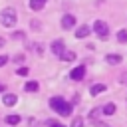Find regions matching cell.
Here are the masks:
<instances>
[{
  "instance_id": "6da1fadb",
  "label": "cell",
  "mask_w": 127,
  "mask_h": 127,
  "mask_svg": "<svg viewBox=\"0 0 127 127\" xmlns=\"http://www.w3.org/2000/svg\"><path fill=\"white\" fill-rule=\"evenodd\" d=\"M50 107H52L54 111H58L60 115H64V117L71 113V105H69L67 101H64V97H60V95H56V97L50 99Z\"/></svg>"
},
{
  "instance_id": "7a4b0ae2",
  "label": "cell",
  "mask_w": 127,
  "mask_h": 127,
  "mask_svg": "<svg viewBox=\"0 0 127 127\" xmlns=\"http://www.w3.org/2000/svg\"><path fill=\"white\" fill-rule=\"evenodd\" d=\"M16 20H18V16H16V10H14V8H4V10L0 12V22H2V26L12 28V26L16 24Z\"/></svg>"
},
{
  "instance_id": "3957f363",
  "label": "cell",
  "mask_w": 127,
  "mask_h": 127,
  "mask_svg": "<svg viewBox=\"0 0 127 127\" xmlns=\"http://www.w3.org/2000/svg\"><path fill=\"white\" fill-rule=\"evenodd\" d=\"M93 30H95V34H97L101 40H105V38L109 36V26H107L105 22H101V20H97V22L93 24Z\"/></svg>"
},
{
  "instance_id": "277c9868",
  "label": "cell",
  "mask_w": 127,
  "mask_h": 127,
  "mask_svg": "<svg viewBox=\"0 0 127 127\" xmlns=\"http://www.w3.org/2000/svg\"><path fill=\"white\" fill-rule=\"evenodd\" d=\"M83 75H85V65H77V67H73V69L69 71V77L75 79V81L83 79Z\"/></svg>"
},
{
  "instance_id": "5b68a950",
  "label": "cell",
  "mask_w": 127,
  "mask_h": 127,
  "mask_svg": "<svg viewBox=\"0 0 127 127\" xmlns=\"http://www.w3.org/2000/svg\"><path fill=\"white\" fill-rule=\"evenodd\" d=\"M64 52H65V48H64V42H62V40H54V42H52V54L62 58V54H64Z\"/></svg>"
},
{
  "instance_id": "8992f818",
  "label": "cell",
  "mask_w": 127,
  "mask_h": 127,
  "mask_svg": "<svg viewBox=\"0 0 127 127\" xmlns=\"http://www.w3.org/2000/svg\"><path fill=\"white\" fill-rule=\"evenodd\" d=\"M73 26H75V18H73L71 14H65V16H62V28L69 30V28H73Z\"/></svg>"
},
{
  "instance_id": "52a82bcc",
  "label": "cell",
  "mask_w": 127,
  "mask_h": 127,
  "mask_svg": "<svg viewBox=\"0 0 127 127\" xmlns=\"http://www.w3.org/2000/svg\"><path fill=\"white\" fill-rule=\"evenodd\" d=\"M121 60H123V58H121L119 54H109V56L105 58V62H107V64H111V65H115V64H121Z\"/></svg>"
},
{
  "instance_id": "ba28073f",
  "label": "cell",
  "mask_w": 127,
  "mask_h": 127,
  "mask_svg": "<svg viewBox=\"0 0 127 127\" xmlns=\"http://www.w3.org/2000/svg\"><path fill=\"white\" fill-rule=\"evenodd\" d=\"M89 26H79L77 28V32H75V38H85V36H89Z\"/></svg>"
},
{
  "instance_id": "9c48e42d",
  "label": "cell",
  "mask_w": 127,
  "mask_h": 127,
  "mask_svg": "<svg viewBox=\"0 0 127 127\" xmlns=\"http://www.w3.org/2000/svg\"><path fill=\"white\" fill-rule=\"evenodd\" d=\"M105 89H107L105 83H95V85H91V91H89V93H91V95H99V93L105 91Z\"/></svg>"
},
{
  "instance_id": "30bf717a",
  "label": "cell",
  "mask_w": 127,
  "mask_h": 127,
  "mask_svg": "<svg viewBox=\"0 0 127 127\" xmlns=\"http://www.w3.org/2000/svg\"><path fill=\"white\" fill-rule=\"evenodd\" d=\"M44 4H46V0H30V8H32L34 12L42 10V8H44Z\"/></svg>"
},
{
  "instance_id": "8fae6325",
  "label": "cell",
  "mask_w": 127,
  "mask_h": 127,
  "mask_svg": "<svg viewBox=\"0 0 127 127\" xmlns=\"http://www.w3.org/2000/svg\"><path fill=\"white\" fill-rule=\"evenodd\" d=\"M2 103H4V105H8V107H10V105H14V103H16V95L6 93V95L2 97Z\"/></svg>"
},
{
  "instance_id": "7c38bea8",
  "label": "cell",
  "mask_w": 127,
  "mask_h": 127,
  "mask_svg": "<svg viewBox=\"0 0 127 127\" xmlns=\"http://www.w3.org/2000/svg\"><path fill=\"white\" fill-rule=\"evenodd\" d=\"M62 60H64V62H73V60H75V52H71V50H65V52L62 54Z\"/></svg>"
},
{
  "instance_id": "4fadbf2b",
  "label": "cell",
  "mask_w": 127,
  "mask_h": 127,
  "mask_svg": "<svg viewBox=\"0 0 127 127\" xmlns=\"http://www.w3.org/2000/svg\"><path fill=\"white\" fill-rule=\"evenodd\" d=\"M117 42L127 44V30H119V32H117Z\"/></svg>"
},
{
  "instance_id": "5bb4252c",
  "label": "cell",
  "mask_w": 127,
  "mask_h": 127,
  "mask_svg": "<svg viewBox=\"0 0 127 127\" xmlns=\"http://www.w3.org/2000/svg\"><path fill=\"white\" fill-rule=\"evenodd\" d=\"M103 113H105V115H113V113H115V103H107V105L103 107Z\"/></svg>"
},
{
  "instance_id": "9a60e30c",
  "label": "cell",
  "mask_w": 127,
  "mask_h": 127,
  "mask_svg": "<svg viewBox=\"0 0 127 127\" xmlns=\"http://www.w3.org/2000/svg\"><path fill=\"white\" fill-rule=\"evenodd\" d=\"M6 123H10V125H18V123H20V115H8V117H6Z\"/></svg>"
},
{
  "instance_id": "2e32d148",
  "label": "cell",
  "mask_w": 127,
  "mask_h": 127,
  "mask_svg": "<svg viewBox=\"0 0 127 127\" xmlns=\"http://www.w3.org/2000/svg\"><path fill=\"white\" fill-rule=\"evenodd\" d=\"M24 89H26V91H36V89H38V81H28V83L24 85Z\"/></svg>"
},
{
  "instance_id": "e0dca14e",
  "label": "cell",
  "mask_w": 127,
  "mask_h": 127,
  "mask_svg": "<svg viewBox=\"0 0 127 127\" xmlns=\"http://www.w3.org/2000/svg\"><path fill=\"white\" fill-rule=\"evenodd\" d=\"M71 127H83V119L81 117H75L73 123H71Z\"/></svg>"
},
{
  "instance_id": "ac0fdd59",
  "label": "cell",
  "mask_w": 127,
  "mask_h": 127,
  "mask_svg": "<svg viewBox=\"0 0 127 127\" xmlns=\"http://www.w3.org/2000/svg\"><path fill=\"white\" fill-rule=\"evenodd\" d=\"M18 75H28V67H18Z\"/></svg>"
},
{
  "instance_id": "d6986e66",
  "label": "cell",
  "mask_w": 127,
  "mask_h": 127,
  "mask_svg": "<svg viewBox=\"0 0 127 127\" xmlns=\"http://www.w3.org/2000/svg\"><path fill=\"white\" fill-rule=\"evenodd\" d=\"M48 125H50V127H65V125L58 123V121H48Z\"/></svg>"
},
{
  "instance_id": "ffe728a7",
  "label": "cell",
  "mask_w": 127,
  "mask_h": 127,
  "mask_svg": "<svg viewBox=\"0 0 127 127\" xmlns=\"http://www.w3.org/2000/svg\"><path fill=\"white\" fill-rule=\"evenodd\" d=\"M4 64H8V56H0V67H2Z\"/></svg>"
},
{
  "instance_id": "44dd1931",
  "label": "cell",
  "mask_w": 127,
  "mask_h": 127,
  "mask_svg": "<svg viewBox=\"0 0 127 127\" xmlns=\"http://www.w3.org/2000/svg\"><path fill=\"white\" fill-rule=\"evenodd\" d=\"M0 48H4V38H0Z\"/></svg>"
},
{
  "instance_id": "7402d4cb",
  "label": "cell",
  "mask_w": 127,
  "mask_h": 127,
  "mask_svg": "<svg viewBox=\"0 0 127 127\" xmlns=\"http://www.w3.org/2000/svg\"><path fill=\"white\" fill-rule=\"evenodd\" d=\"M2 91H4V85H2V83H0V93H2Z\"/></svg>"
}]
</instances>
